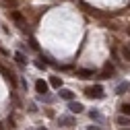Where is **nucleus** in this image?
<instances>
[{
    "label": "nucleus",
    "mask_w": 130,
    "mask_h": 130,
    "mask_svg": "<svg viewBox=\"0 0 130 130\" xmlns=\"http://www.w3.org/2000/svg\"><path fill=\"white\" fill-rule=\"evenodd\" d=\"M50 85H52L54 89H60V87H62V78H60V76H52V78H50Z\"/></svg>",
    "instance_id": "nucleus-8"
},
{
    "label": "nucleus",
    "mask_w": 130,
    "mask_h": 130,
    "mask_svg": "<svg viewBox=\"0 0 130 130\" xmlns=\"http://www.w3.org/2000/svg\"><path fill=\"white\" fill-rule=\"evenodd\" d=\"M4 4H6V6H17V2H14V0H4Z\"/></svg>",
    "instance_id": "nucleus-16"
},
{
    "label": "nucleus",
    "mask_w": 130,
    "mask_h": 130,
    "mask_svg": "<svg viewBox=\"0 0 130 130\" xmlns=\"http://www.w3.org/2000/svg\"><path fill=\"white\" fill-rule=\"evenodd\" d=\"M120 111L124 113V116H126V118H130V105H128V103H124V105L120 107Z\"/></svg>",
    "instance_id": "nucleus-9"
},
{
    "label": "nucleus",
    "mask_w": 130,
    "mask_h": 130,
    "mask_svg": "<svg viewBox=\"0 0 130 130\" xmlns=\"http://www.w3.org/2000/svg\"><path fill=\"white\" fill-rule=\"evenodd\" d=\"M126 89H128V83H120V85H118V89H116V93H118V95H122Z\"/></svg>",
    "instance_id": "nucleus-10"
},
{
    "label": "nucleus",
    "mask_w": 130,
    "mask_h": 130,
    "mask_svg": "<svg viewBox=\"0 0 130 130\" xmlns=\"http://www.w3.org/2000/svg\"><path fill=\"white\" fill-rule=\"evenodd\" d=\"M85 93H87V97H91V99H101V97H103V87L101 85H93Z\"/></svg>",
    "instance_id": "nucleus-1"
},
{
    "label": "nucleus",
    "mask_w": 130,
    "mask_h": 130,
    "mask_svg": "<svg viewBox=\"0 0 130 130\" xmlns=\"http://www.w3.org/2000/svg\"><path fill=\"white\" fill-rule=\"evenodd\" d=\"M128 6H130V4H128Z\"/></svg>",
    "instance_id": "nucleus-21"
},
{
    "label": "nucleus",
    "mask_w": 130,
    "mask_h": 130,
    "mask_svg": "<svg viewBox=\"0 0 130 130\" xmlns=\"http://www.w3.org/2000/svg\"><path fill=\"white\" fill-rule=\"evenodd\" d=\"M14 58H17V62H21V64L25 62V56H23L21 52H17V54H14Z\"/></svg>",
    "instance_id": "nucleus-12"
},
{
    "label": "nucleus",
    "mask_w": 130,
    "mask_h": 130,
    "mask_svg": "<svg viewBox=\"0 0 130 130\" xmlns=\"http://www.w3.org/2000/svg\"><path fill=\"white\" fill-rule=\"evenodd\" d=\"M47 87H50V85H47L45 80H41V78L35 80V91H37V93H47Z\"/></svg>",
    "instance_id": "nucleus-2"
},
{
    "label": "nucleus",
    "mask_w": 130,
    "mask_h": 130,
    "mask_svg": "<svg viewBox=\"0 0 130 130\" xmlns=\"http://www.w3.org/2000/svg\"><path fill=\"white\" fill-rule=\"evenodd\" d=\"M128 120H130V118H124V116H120V118H118V124H126Z\"/></svg>",
    "instance_id": "nucleus-15"
},
{
    "label": "nucleus",
    "mask_w": 130,
    "mask_h": 130,
    "mask_svg": "<svg viewBox=\"0 0 130 130\" xmlns=\"http://www.w3.org/2000/svg\"><path fill=\"white\" fill-rule=\"evenodd\" d=\"M76 74H78L80 78H91V76H93V70H89V68H78Z\"/></svg>",
    "instance_id": "nucleus-6"
},
{
    "label": "nucleus",
    "mask_w": 130,
    "mask_h": 130,
    "mask_svg": "<svg viewBox=\"0 0 130 130\" xmlns=\"http://www.w3.org/2000/svg\"><path fill=\"white\" fill-rule=\"evenodd\" d=\"M60 124H72V118H60Z\"/></svg>",
    "instance_id": "nucleus-14"
},
{
    "label": "nucleus",
    "mask_w": 130,
    "mask_h": 130,
    "mask_svg": "<svg viewBox=\"0 0 130 130\" xmlns=\"http://www.w3.org/2000/svg\"><path fill=\"white\" fill-rule=\"evenodd\" d=\"M10 17L19 23V27H25V19H23V14H21L19 10H12V12H10Z\"/></svg>",
    "instance_id": "nucleus-5"
},
{
    "label": "nucleus",
    "mask_w": 130,
    "mask_h": 130,
    "mask_svg": "<svg viewBox=\"0 0 130 130\" xmlns=\"http://www.w3.org/2000/svg\"><path fill=\"white\" fill-rule=\"evenodd\" d=\"M122 56H124V60H128V62H130V47H128V45L122 50Z\"/></svg>",
    "instance_id": "nucleus-11"
},
{
    "label": "nucleus",
    "mask_w": 130,
    "mask_h": 130,
    "mask_svg": "<svg viewBox=\"0 0 130 130\" xmlns=\"http://www.w3.org/2000/svg\"><path fill=\"white\" fill-rule=\"evenodd\" d=\"M68 109H70L72 113H80L85 107H83V103H78V101H70V103H68Z\"/></svg>",
    "instance_id": "nucleus-3"
},
{
    "label": "nucleus",
    "mask_w": 130,
    "mask_h": 130,
    "mask_svg": "<svg viewBox=\"0 0 130 130\" xmlns=\"http://www.w3.org/2000/svg\"><path fill=\"white\" fill-rule=\"evenodd\" d=\"M0 72H2V76L8 80L10 85H17V80H14V74H12V72H8V70H6V68H2V66H0Z\"/></svg>",
    "instance_id": "nucleus-4"
},
{
    "label": "nucleus",
    "mask_w": 130,
    "mask_h": 130,
    "mask_svg": "<svg viewBox=\"0 0 130 130\" xmlns=\"http://www.w3.org/2000/svg\"><path fill=\"white\" fill-rule=\"evenodd\" d=\"M89 116H91V120H101V116H99V113H97V111H91Z\"/></svg>",
    "instance_id": "nucleus-13"
},
{
    "label": "nucleus",
    "mask_w": 130,
    "mask_h": 130,
    "mask_svg": "<svg viewBox=\"0 0 130 130\" xmlns=\"http://www.w3.org/2000/svg\"><path fill=\"white\" fill-rule=\"evenodd\" d=\"M0 130H4V128H2V124H0Z\"/></svg>",
    "instance_id": "nucleus-19"
},
{
    "label": "nucleus",
    "mask_w": 130,
    "mask_h": 130,
    "mask_svg": "<svg viewBox=\"0 0 130 130\" xmlns=\"http://www.w3.org/2000/svg\"><path fill=\"white\" fill-rule=\"evenodd\" d=\"M60 97H62V99H68V101H72L74 93H72L70 89H60Z\"/></svg>",
    "instance_id": "nucleus-7"
},
{
    "label": "nucleus",
    "mask_w": 130,
    "mask_h": 130,
    "mask_svg": "<svg viewBox=\"0 0 130 130\" xmlns=\"http://www.w3.org/2000/svg\"><path fill=\"white\" fill-rule=\"evenodd\" d=\"M128 47H130V45H128Z\"/></svg>",
    "instance_id": "nucleus-20"
},
{
    "label": "nucleus",
    "mask_w": 130,
    "mask_h": 130,
    "mask_svg": "<svg viewBox=\"0 0 130 130\" xmlns=\"http://www.w3.org/2000/svg\"><path fill=\"white\" fill-rule=\"evenodd\" d=\"M89 130H101L99 126H89Z\"/></svg>",
    "instance_id": "nucleus-17"
},
{
    "label": "nucleus",
    "mask_w": 130,
    "mask_h": 130,
    "mask_svg": "<svg viewBox=\"0 0 130 130\" xmlns=\"http://www.w3.org/2000/svg\"><path fill=\"white\" fill-rule=\"evenodd\" d=\"M126 31H128V35H130V27H128V29H126Z\"/></svg>",
    "instance_id": "nucleus-18"
}]
</instances>
